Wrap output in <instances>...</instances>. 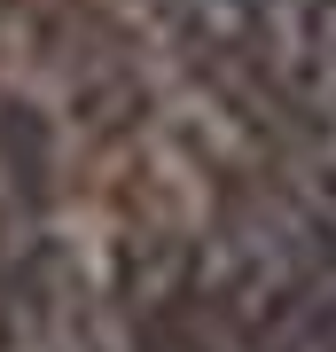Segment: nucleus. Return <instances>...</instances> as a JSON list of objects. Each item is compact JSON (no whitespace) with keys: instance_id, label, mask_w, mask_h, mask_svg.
<instances>
[{"instance_id":"1","label":"nucleus","mask_w":336,"mask_h":352,"mask_svg":"<svg viewBox=\"0 0 336 352\" xmlns=\"http://www.w3.org/2000/svg\"><path fill=\"white\" fill-rule=\"evenodd\" d=\"M227 314L243 329V352H336V298L305 266L289 212L227 243Z\"/></svg>"},{"instance_id":"2","label":"nucleus","mask_w":336,"mask_h":352,"mask_svg":"<svg viewBox=\"0 0 336 352\" xmlns=\"http://www.w3.org/2000/svg\"><path fill=\"white\" fill-rule=\"evenodd\" d=\"M133 352H219V344L203 337L180 305H149V314H141V329H133Z\"/></svg>"},{"instance_id":"3","label":"nucleus","mask_w":336,"mask_h":352,"mask_svg":"<svg viewBox=\"0 0 336 352\" xmlns=\"http://www.w3.org/2000/svg\"><path fill=\"white\" fill-rule=\"evenodd\" d=\"M212 8H227V16H235V24H250V16L266 8V0H212Z\"/></svg>"}]
</instances>
